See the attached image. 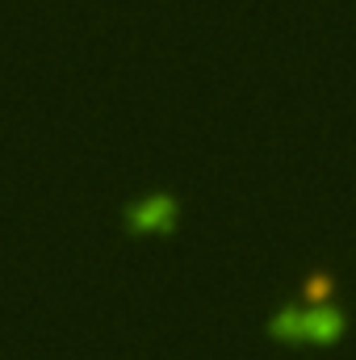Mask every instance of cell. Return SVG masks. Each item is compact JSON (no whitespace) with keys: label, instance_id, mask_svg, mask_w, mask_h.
<instances>
[{"label":"cell","instance_id":"cell-1","mask_svg":"<svg viewBox=\"0 0 356 360\" xmlns=\"http://www.w3.org/2000/svg\"><path fill=\"white\" fill-rule=\"evenodd\" d=\"M348 331H352V314H348L344 302L310 306L302 297H285L265 319V335L281 348H302L306 344V348L327 352V348H340L348 340Z\"/></svg>","mask_w":356,"mask_h":360},{"label":"cell","instance_id":"cell-2","mask_svg":"<svg viewBox=\"0 0 356 360\" xmlns=\"http://www.w3.org/2000/svg\"><path fill=\"white\" fill-rule=\"evenodd\" d=\"M180 226V197L168 188L143 193L122 210V231L130 239H151V235H177Z\"/></svg>","mask_w":356,"mask_h":360},{"label":"cell","instance_id":"cell-3","mask_svg":"<svg viewBox=\"0 0 356 360\" xmlns=\"http://www.w3.org/2000/svg\"><path fill=\"white\" fill-rule=\"evenodd\" d=\"M293 297H302V302H310V306H336V302H340V276L331 269H323V264H314V269L302 272Z\"/></svg>","mask_w":356,"mask_h":360}]
</instances>
